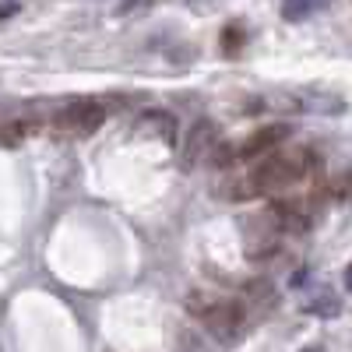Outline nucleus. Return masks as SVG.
Returning a JSON list of instances; mask_svg holds the SVG:
<instances>
[{
  "label": "nucleus",
  "mask_w": 352,
  "mask_h": 352,
  "mask_svg": "<svg viewBox=\"0 0 352 352\" xmlns=\"http://www.w3.org/2000/svg\"><path fill=\"white\" fill-rule=\"evenodd\" d=\"M314 152L310 148H282L268 152L264 162L254 169V187L257 190H285L292 184H300L303 176L314 169Z\"/></svg>",
  "instance_id": "nucleus-1"
},
{
  "label": "nucleus",
  "mask_w": 352,
  "mask_h": 352,
  "mask_svg": "<svg viewBox=\"0 0 352 352\" xmlns=\"http://www.w3.org/2000/svg\"><path fill=\"white\" fill-rule=\"evenodd\" d=\"M102 124H106V109L99 102H71L60 116H56V127L64 134H78V138L99 131Z\"/></svg>",
  "instance_id": "nucleus-2"
},
{
  "label": "nucleus",
  "mask_w": 352,
  "mask_h": 352,
  "mask_svg": "<svg viewBox=\"0 0 352 352\" xmlns=\"http://www.w3.org/2000/svg\"><path fill=\"white\" fill-rule=\"evenodd\" d=\"M243 320H247V314H243V303H236V300H215V307L204 314V324H208V331H212L215 338H222V342L236 338L240 328H243Z\"/></svg>",
  "instance_id": "nucleus-3"
},
{
  "label": "nucleus",
  "mask_w": 352,
  "mask_h": 352,
  "mask_svg": "<svg viewBox=\"0 0 352 352\" xmlns=\"http://www.w3.org/2000/svg\"><path fill=\"white\" fill-rule=\"evenodd\" d=\"M289 138V127L285 124H272V127H261V131H254L243 144H240V159H257V155H268V152H275L278 144Z\"/></svg>",
  "instance_id": "nucleus-4"
},
{
  "label": "nucleus",
  "mask_w": 352,
  "mask_h": 352,
  "mask_svg": "<svg viewBox=\"0 0 352 352\" xmlns=\"http://www.w3.org/2000/svg\"><path fill=\"white\" fill-rule=\"evenodd\" d=\"M212 141H215V124H212V120H197V124L190 127L187 148H184V166L190 169L201 155L208 159V155H212Z\"/></svg>",
  "instance_id": "nucleus-5"
},
{
  "label": "nucleus",
  "mask_w": 352,
  "mask_h": 352,
  "mask_svg": "<svg viewBox=\"0 0 352 352\" xmlns=\"http://www.w3.org/2000/svg\"><path fill=\"white\" fill-rule=\"evenodd\" d=\"M272 222H275V229H282V232H303L307 226H310V215H307V208L303 204H292V201H282V204H272Z\"/></svg>",
  "instance_id": "nucleus-6"
},
{
  "label": "nucleus",
  "mask_w": 352,
  "mask_h": 352,
  "mask_svg": "<svg viewBox=\"0 0 352 352\" xmlns=\"http://www.w3.org/2000/svg\"><path fill=\"white\" fill-rule=\"evenodd\" d=\"M138 131H141V134H155V138H162L166 144H176V120H173L169 113H159V109L144 113L141 120H138Z\"/></svg>",
  "instance_id": "nucleus-7"
},
{
  "label": "nucleus",
  "mask_w": 352,
  "mask_h": 352,
  "mask_svg": "<svg viewBox=\"0 0 352 352\" xmlns=\"http://www.w3.org/2000/svg\"><path fill=\"white\" fill-rule=\"evenodd\" d=\"M324 8H331V0H285V4H282V18L285 21H303V18L324 11Z\"/></svg>",
  "instance_id": "nucleus-8"
},
{
  "label": "nucleus",
  "mask_w": 352,
  "mask_h": 352,
  "mask_svg": "<svg viewBox=\"0 0 352 352\" xmlns=\"http://www.w3.org/2000/svg\"><path fill=\"white\" fill-rule=\"evenodd\" d=\"M307 314H317V317H335V314H338V300H335V292H328V289L314 292V296L307 300Z\"/></svg>",
  "instance_id": "nucleus-9"
},
{
  "label": "nucleus",
  "mask_w": 352,
  "mask_h": 352,
  "mask_svg": "<svg viewBox=\"0 0 352 352\" xmlns=\"http://www.w3.org/2000/svg\"><path fill=\"white\" fill-rule=\"evenodd\" d=\"M215 300H219V296H212V292H190V296H187V310H190L197 320H204V314L215 307Z\"/></svg>",
  "instance_id": "nucleus-10"
},
{
  "label": "nucleus",
  "mask_w": 352,
  "mask_h": 352,
  "mask_svg": "<svg viewBox=\"0 0 352 352\" xmlns=\"http://www.w3.org/2000/svg\"><path fill=\"white\" fill-rule=\"evenodd\" d=\"M236 159H240V148H236V144H215L212 155H208V162H212V166H219V169L232 166Z\"/></svg>",
  "instance_id": "nucleus-11"
},
{
  "label": "nucleus",
  "mask_w": 352,
  "mask_h": 352,
  "mask_svg": "<svg viewBox=\"0 0 352 352\" xmlns=\"http://www.w3.org/2000/svg\"><path fill=\"white\" fill-rule=\"evenodd\" d=\"M21 138H25V124H8V127H0V144H4V148L18 144Z\"/></svg>",
  "instance_id": "nucleus-12"
},
{
  "label": "nucleus",
  "mask_w": 352,
  "mask_h": 352,
  "mask_svg": "<svg viewBox=\"0 0 352 352\" xmlns=\"http://www.w3.org/2000/svg\"><path fill=\"white\" fill-rule=\"evenodd\" d=\"M18 0H0V21H4V18H11V14H18Z\"/></svg>",
  "instance_id": "nucleus-13"
},
{
  "label": "nucleus",
  "mask_w": 352,
  "mask_h": 352,
  "mask_svg": "<svg viewBox=\"0 0 352 352\" xmlns=\"http://www.w3.org/2000/svg\"><path fill=\"white\" fill-rule=\"evenodd\" d=\"M345 289L352 292V264H349V268H345Z\"/></svg>",
  "instance_id": "nucleus-14"
}]
</instances>
